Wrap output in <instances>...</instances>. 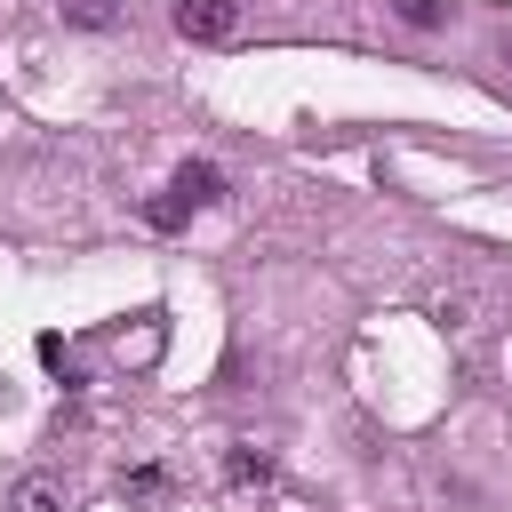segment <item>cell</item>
Wrapping results in <instances>:
<instances>
[{
  "label": "cell",
  "mask_w": 512,
  "mask_h": 512,
  "mask_svg": "<svg viewBox=\"0 0 512 512\" xmlns=\"http://www.w3.org/2000/svg\"><path fill=\"white\" fill-rule=\"evenodd\" d=\"M176 32L216 48V40H232V32H240V8H232V0H176Z\"/></svg>",
  "instance_id": "obj_1"
},
{
  "label": "cell",
  "mask_w": 512,
  "mask_h": 512,
  "mask_svg": "<svg viewBox=\"0 0 512 512\" xmlns=\"http://www.w3.org/2000/svg\"><path fill=\"white\" fill-rule=\"evenodd\" d=\"M168 192H176L184 208H216V200H224V168H216V160H184Z\"/></svg>",
  "instance_id": "obj_2"
},
{
  "label": "cell",
  "mask_w": 512,
  "mask_h": 512,
  "mask_svg": "<svg viewBox=\"0 0 512 512\" xmlns=\"http://www.w3.org/2000/svg\"><path fill=\"white\" fill-rule=\"evenodd\" d=\"M8 512H64V480L56 472H24L8 488Z\"/></svg>",
  "instance_id": "obj_3"
},
{
  "label": "cell",
  "mask_w": 512,
  "mask_h": 512,
  "mask_svg": "<svg viewBox=\"0 0 512 512\" xmlns=\"http://www.w3.org/2000/svg\"><path fill=\"white\" fill-rule=\"evenodd\" d=\"M56 16L80 24V32H112V24L128 16V0H56Z\"/></svg>",
  "instance_id": "obj_4"
},
{
  "label": "cell",
  "mask_w": 512,
  "mask_h": 512,
  "mask_svg": "<svg viewBox=\"0 0 512 512\" xmlns=\"http://www.w3.org/2000/svg\"><path fill=\"white\" fill-rule=\"evenodd\" d=\"M224 472H232V488H272V464H264V456H248V448H232V456H224Z\"/></svg>",
  "instance_id": "obj_5"
},
{
  "label": "cell",
  "mask_w": 512,
  "mask_h": 512,
  "mask_svg": "<svg viewBox=\"0 0 512 512\" xmlns=\"http://www.w3.org/2000/svg\"><path fill=\"white\" fill-rule=\"evenodd\" d=\"M120 496H128V504H152V496H168V472H160V464H136V472L120 480Z\"/></svg>",
  "instance_id": "obj_6"
},
{
  "label": "cell",
  "mask_w": 512,
  "mask_h": 512,
  "mask_svg": "<svg viewBox=\"0 0 512 512\" xmlns=\"http://www.w3.org/2000/svg\"><path fill=\"white\" fill-rule=\"evenodd\" d=\"M400 16H408L416 32H432V24H448V0H400Z\"/></svg>",
  "instance_id": "obj_7"
},
{
  "label": "cell",
  "mask_w": 512,
  "mask_h": 512,
  "mask_svg": "<svg viewBox=\"0 0 512 512\" xmlns=\"http://www.w3.org/2000/svg\"><path fill=\"white\" fill-rule=\"evenodd\" d=\"M144 216H152V224H160V232H176V224H184V216H192V208H184V200H176V192H168V200H152V208H144Z\"/></svg>",
  "instance_id": "obj_8"
}]
</instances>
